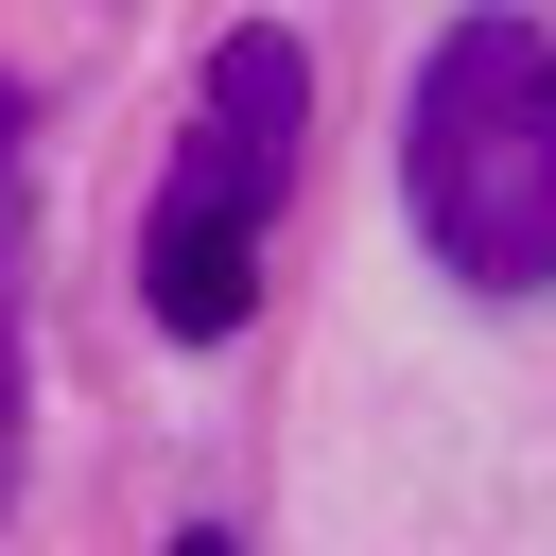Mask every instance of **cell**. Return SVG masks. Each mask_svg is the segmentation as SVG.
I'll return each mask as SVG.
<instances>
[{"instance_id":"3","label":"cell","mask_w":556,"mask_h":556,"mask_svg":"<svg viewBox=\"0 0 556 556\" xmlns=\"http://www.w3.org/2000/svg\"><path fill=\"white\" fill-rule=\"evenodd\" d=\"M0 174H17V122H0ZM0 452H17V278H0Z\"/></svg>"},{"instance_id":"2","label":"cell","mask_w":556,"mask_h":556,"mask_svg":"<svg viewBox=\"0 0 556 556\" xmlns=\"http://www.w3.org/2000/svg\"><path fill=\"white\" fill-rule=\"evenodd\" d=\"M295 104H313L295 35H278V17H243V35L208 52L191 174H174V191H156V226H139V295H156V330H191V348H226V330H243V295H261V226H278V191H295Z\"/></svg>"},{"instance_id":"1","label":"cell","mask_w":556,"mask_h":556,"mask_svg":"<svg viewBox=\"0 0 556 556\" xmlns=\"http://www.w3.org/2000/svg\"><path fill=\"white\" fill-rule=\"evenodd\" d=\"M400 208L417 243L469 278V295H539L556 278V35L521 0L452 17L417 52V104H400Z\"/></svg>"},{"instance_id":"4","label":"cell","mask_w":556,"mask_h":556,"mask_svg":"<svg viewBox=\"0 0 556 556\" xmlns=\"http://www.w3.org/2000/svg\"><path fill=\"white\" fill-rule=\"evenodd\" d=\"M174 556H243V539H174Z\"/></svg>"}]
</instances>
